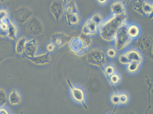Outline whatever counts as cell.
Returning a JSON list of instances; mask_svg holds the SVG:
<instances>
[{
    "label": "cell",
    "instance_id": "obj_1",
    "mask_svg": "<svg viewBox=\"0 0 153 114\" xmlns=\"http://www.w3.org/2000/svg\"><path fill=\"white\" fill-rule=\"evenodd\" d=\"M127 18V14L113 16L102 23L100 27V37L108 41L114 39L118 30L126 23Z\"/></svg>",
    "mask_w": 153,
    "mask_h": 114
},
{
    "label": "cell",
    "instance_id": "obj_2",
    "mask_svg": "<svg viewBox=\"0 0 153 114\" xmlns=\"http://www.w3.org/2000/svg\"><path fill=\"white\" fill-rule=\"evenodd\" d=\"M87 40L79 36L74 37L70 40V48L76 55L82 56L87 53L90 41Z\"/></svg>",
    "mask_w": 153,
    "mask_h": 114
},
{
    "label": "cell",
    "instance_id": "obj_3",
    "mask_svg": "<svg viewBox=\"0 0 153 114\" xmlns=\"http://www.w3.org/2000/svg\"><path fill=\"white\" fill-rule=\"evenodd\" d=\"M128 25L125 23L119 29L115 38V48L118 50H121L127 47L132 41V39L128 36L127 31Z\"/></svg>",
    "mask_w": 153,
    "mask_h": 114
},
{
    "label": "cell",
    "instance_id": "obj_4",
    "mask_svg": "<svg viewBox=\"0 0 153 114\" xmlns=\"http://www.w3.org/2000/svg\"><path fill=\"white\" fill-rule=\"evenodd\" d=\"M87 59L89 63L92 65L102 67L106 62L105 53L102 50L95 49L88 53Z\"/></svg>",
    "mask_w": 153,
    "mask_h": 114
},
{
    "label": "cell",
    "instance_id": "obj_5",
    "mask_svg": "<svg viewBox=\"0 0 153 114\" xmlns=\"http://www.w3.org/2000/svg\"><path fill=\"white\" fill-rule=\"evenodd\" d=\"M133 8L136 13L145 17H150L153 13V4L146 0H137L133 4Z\"/></svg>",
    "mask_w": 153,
    "mask_h": 114
},
{
    "label": "cell",
    "instance_id": "obj_6",
    "mask_svg": "<svg viewBox=\"0 0 153 114\" xmlns=\"http://www.w3.org/2000/svg\"><path fill=\"white\" fill-rule=\"evenodd\" d=\"M119 60L121 63L128 65L134 62L141 63L143 58L140 52L135 50H131L121 55Z\"/></svg>",
    "mask_w": 153,
    "mask_h": 114
},
{
    "label": "cell",
    "instance_id": "obj_7",
    "mask_svg": "<svg viewBox=\"0 0 153 114\" xmlns=\"http://www.w3.org/2000/svg\"><path fill=\"white\" fill-rule=\"evenodd\" d=\"M33 14V12L30 9L26 7H22L15 11V19L19 23L23 24L30 19Z\"/></svg>",
    "mask_w": 153,
    "mask_h": 114
},
{
    "label": "cell",
    "instance_id": "obj_8",
    "mask_svg": "<svg viewBox=\"0 0 153 114\" xmlns=\"http://www.w3.org/2000/svg\"><path fill=\"white\" fill-rule=\"evenodd\" d=\"M50 10L56 21H59L63 12L62 2L59 0H54L50 7Z\"/></svg>",
    "mask_w": 153,
    "mask_h": 114
},
{
    "label": "cell",
    "instance_id": "obj_9",
    "mask_svg": "<svg viewBox=\"0 0 153 114\" xmlns=\"http://www.w3.org/2000/svg\"><path fill=\"white\" fill-rule=\"evenodd\" d=\"M99 27L91 19H88L82 29V33L84 35H94L97 34Z\"/></svg>",
    "mask_w": 153,
    "mask_h": 114
},
{
    "label": "cell",
    "instance_id": "obj_10",
    "mask_svg": "<svg viewBox=\"0 0 153 114\" xmlns=\"http://www.w3.org/2000/svg\"><path fill=\"white\" fill-rule=\"evenodd\" d=\"M111 13L113 16L126 14V8L121 2H115L111 5Z\"/></svg>",
    "mask_w": 153,
    "mask_h": 114
},
{
    "label": "cell",
    "instance_id": "obj_11",
    "mask_svg": "<svg viewBox=\"0 0 153 114\" xmlns=\"http://www.w3.org/2000/svg\"><path fill=\"white\" fill-rule=\"evenodd\" d=\"M69 39V36L62 33H57L53 35L51 40L57 46H62L68 42Z\"/></svg>",
    "mask_w": 153,
    "mask_h": 114
},
{
    "label": "cell",
    "instance_id": "obj_12",
    "mask_svg": "<svg viewBox=\"0 0 153 114\" xmlns=\"http://www.w3.org/2000/svg\"><path fill=\"white\" fill-rule=\"evenodd\" d=\"M128 100V95L124 93L120 94L116 93L113 94L111 98V101L112 103L115 105H117V104L124 105L127 103Z\"/></svg>",
    "mask_w": 153,
    "mask_h": 114
},
{
    "label": "cell",
    "instance_id": "obj_13",
    "mask_svg": "<svg viewBox=\"0 0 153 114\" xmlns=\"http://www.w3.org/2000/svg\"><path fill=\"white\" fill-rule=\"evenodd\" d=\"M127 31L128 35L131 38H136L140 34V30L139 26L134 24H132L130 25H128Z\"/></svg>",
    "mask_w": 153,
    "mask_h": 114
},
{
    "label": "cell",
    "instance_id": "obj_14",
    "mask_svg": "<svg viewBox=\"0 0 153 114\" xmlns=\"http://www.w3.org/2000/svg\"><path fill=\"white\" fill-rule=\"evenodd\" d=\"M66 13L78 14L79 10L74 1H71L65 5Z\"/></svg>",
    "mask_w": 153,
    "mask_h": 114
},
{
    "label": "cell",
    "instance_id": "obj_15",
    "mask_svg": "<svg viewBox=\"0 0 153 114\" xmlns=\"http://www.w3.org/2000/svg\"><path fill=\"white\" fill-rule=\"evenodd\" d=\"M66 21L69 25L77 24L79 21V18L76 13H66Z\"/></svg>",
    "mask_w": 153,
    "mask_h": 114
},
{
    "label": "cell",
    "instance_id": "obj_16",
    "mask_svg": "<svg viewBox=\"0 0 153 114\" xmlns=\"http://www.w3.org/2000/svg\"><path fill=\"white\" fill-rule=\"evenodd\" d=\"M72 92L74 98L76 101L80 102L83 101L84 98V93L81 89L73 87V88H72Z\"/></svg>",
    "mask_w": 153,
    "mask_h": 114
},
{
    "label": "cell",
    "instance_id": "obj_17",
    "mask_svg": "<svg viewBox=\"0 0 153 114\" xmlns=\"http://www.w3.org/2000/svg\"><path fill=\"white\" fill-rule=\"evenodd\" d=\"M7 21L9 26L8 28V35L10 37L12 38H14L16 37V27L9 19L7 18Z\"/></svg>",
    "mask_w": 153,
    "mask_h": 114
},
{
    "label": "cell",
    "instance_id": "obj_18",
    "mask_svg": "<svg viewBox=\"0 0 153 114\" xmlns=\"http://www.w3.org/2000/svg\"><path fill=\"white\" fill-rule=\"evenodd\" d=\"M10 103L13 105L19 104L21 101V98L19 94L16 91L12 92L9 97Z\"/></svg>",
    "mask_w": 153,
    "mask_h": 114
},
{
    "label": "cell",
    "instance_id": "obj_19",
    "mask_svg": "<svg viewBox=\"0 0 153 114\" xmlns=\"http://www.w3.org/2000/svg\"><path fill=\"white\" fill-rule=\"evenodd\" d=\"M90 19L99 27L102 24L103 21V18L102 16L98 13L94 14Z\"/></svg>",
    "mask_w": 153,
    "mask_h": 114
},
{
    "label": "cell",
    "instance_id": "obj_20",
    "mask_svg": "<svg viewBox=\"0 0 153 114\" xmlns=\"http://www.w3.org/2000/svg\"><path fill=\"white\" fill-rule=\"evenodd\" d=\"M141 63L134 62L128 64L127 70L130 73H134L138 70Z\"/></svg>",
    "mask_w": 153,
    "mask_h": 114
},
{
    "label": "cell",
    "instance_id": "obj_21",
    "mask_svg": "<svg viewBox=\"0 0 153 114\" xmlns=\"http://www.w3.org/2000/svg\"><path fill=\"white\" fill-rule=\"evenodd\" d=\"M110 79L111 82L114 84H116L119 83L121 80L120 76L117 73H114L110 76Z\"/></svg>",
    "mask_w": 153,
    "mask_h": 114
},
{
    "label": "cell",
    "instance_id": "obj_22",
    "mask_svg": "<svg viewBox=\"0 0 153 114\" xmlns=\"http://www.w3.org/2000/svg\"><path fill=\"white\" fill-rule=\"evenodd\" d=\"M105 72L107 76L110 77L115 73L114 68L112 66H107L105 69Z\"/></svg>",
    "mask_w": 153,
    "mask_h": 114
},
{
    "label": "cell",
    "instance_id": "obj_23",
    "mask_svg": "<svg viewBox=\"0 0 153 114\" xmlns=\"http://www.w3.org/2000/svg\"><path fill=\"white\" fill-rule=\"evenodd\" d=\"M107 56L110 58H114L116 56L117 53L116 51L113 48H110L106 52Z\"/></svg>",
    "mask_w": 153,
    "mask_h": 114
},
{
    "label": "cell",
    "instance_id": "obj_24",
    "mask_svg": "<svg viewBox=\"0 0 153 114\" xmlns=\"http://www.w3.org/2000/svg\"><path fill=\"white\" fill-rule=\"evenodd\" d=\"M7 16V13L6 11L1 10L0 11V19L2 21L6 19Z\"/></svg>",
    "mask_w": 153,
    "mask_h": 114
},
{
    "label": "cell",
    "instance_id": "obj_25",
    "mask_svg": "<svg viewBox=\"0 0 153 114\" xmlns=\"http://www.w3.org/2000/svg\"><path fill=\"white\" fill-rule=\"evenodd\" d=\"M98 3L101 5H105L108 3V0H97Z\"/></svg>",
    "mask_w": 153,
    "mask_h": 114
},
{
    "label": "cell",
    "instance_id": "obj_26",
    "mask_svg": "<svg viewBox=\"0 0 153 114\" xmlns=\"http://www.w3.org/2000/svg\"><path fill=\"white\" fill-rule=\"evenodd\" d=\"M54 48H55V46H54V45L53 44H50L48 46V49L49 51H52L54 49Z\"/></svg>",
    "mask_w": 153,
    "mask_h": 114
},
{
    "label": "cell",
    "instance_id": "obj_27",
    "mask_svg": "<svg viewBox=\"0 0 153 114\" xmlns=\"http://www.w3.org/2000/svg\"><path fill=\"white\" fill-rule=\"evenodd\" d=\"M123 1H124L125 2H126V4H129L131 2L132 0H123Z\"/></svg>",
    "mask_w": 153,
    "mask_h": 114
},
{
    "label": "cell",
    "instance_id": "obj_28",
    "mask_svg": "<svg viewBox=\"0 0 153 114\" xmlns=\"http://www.w3.org/2000/svg\"><path fill=\"white\" fill-rule=\"evenodd\" d=\"M0 113H5V114H7V112L5 110H1V111H0Z\"/></svg>",
    "mask_w": 153,
    "mask_h": 114
},
{
    "label": "cell",
    "instance_id": "obj_29",
    "mask_svg": "<svg viewBox=\"0 0 153 114\" xmlns=\"http://www.w3.org/2000/svg\"><path fill=\"white\" fill-rule=\"evenodd\" d=\"M63 2L65 3V5L67 3V0H63Z\"/></svg>",
    "mask_w": 153,
    "mask_h": 114
},
{
    "label": "cell",
    "instance_id": "obj_30",
    "mask_svg": "<svg viewBox=\"0 0 153 114\" xmlns=\"http://www.w3.org/2000/svg\"><path fill=\"white\" fill-rule=\"evenodd\" d=\"M2 22V21H1V19H0V24H1V22Z\"/></svg>",
    "mask_w": 153,
    "mask_h": 114
}]
</instances>
